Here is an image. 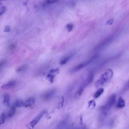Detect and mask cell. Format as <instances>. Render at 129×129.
Returning a JSON list of instances; mask_svg holds the SVG:
<instances>
[{"label":"cell","instance_id":"obj_24","mask_svg":"<svg viewBox=\"0 0 129 129\" xmlns=\"http://www.w3.org/2000/svg\"><path fill=\"white\" fill-rule=\"evenodd\" d=\"M95 106V102L93 100H90L89 102V107L92 108V107H94Z\"/></svg>","mask_w":129,"mask_h":129},{"label":"cell","instance_id":"obj_23","mask_svg":"<svg viewBox=\"0 0 129 129\" xmlns=\"http://www.w3.org/2000/svg\"><path fill=\"white\" fill-rule=\"evenodd\" d=\"M73 26H73V25L72 24H68L66 26V28H67V29L68 30V31H71L73 29Z\"/></svg>","mask_w":129,"mask_h":129},{"label":"cell","instance_id":"obj_19","mask_svg":"<svg viewBox=\"0 0 129 129\" xmlns=\"http://www.w3.org/2000/svg\"><path fill=\"white\" fill-rule=\"evenodd\" d=\"M6 120V116L4 114H3L0 117V125L4 123Z\"/></svg>","mask_w":129,"mask_h":129},{"label":"cell","instance_id":"obj_18","mask_svg":"<svg viewBox=\"0 0 129 129\" xmlns=\"http://www.w3.org/2000/svg\"><path fill=\"white\" fill-rule=\"evenodd\" d=\"M15 106L16 107H24V101L21 100H17L15 102Z\"/></svg>","mask_w":129,"mask_h":129},{"label":"cell","instance_id":"obj_22","mask_svg":"<svg viewBox=\"0 0 129 129\" xmlns=\"http://www.w3.org/2000/svg\"><path fill=\"white\" fill-rule=\"evenodd\" d=\"M129 90V80H128V81L127 82V83L125 84L124 88H123V90L124 91H126Z\"/></svg>","mask_w":129,"mask_h":129},{"label":"cell","instance_id":"obj_8","mask_svg":"<svg viewBox=\"0 0 129 129\" xmlns=\"http://www.w3.org/2000/svg\"><path fill=\"white\" fill-rule=\"evenodd\" d=\"M55 93V90L51 89L46 92L43 96V97L45 100H49L54 95Z\"/></svg>","mask_w":129,"mask_h":129},{"label":"cell","instance_id":"obj_17","mask_svg":"<svg viewBox=\"0 0 129 129\" xmlns=\"http://www.w3.org/2000/svg\"><path fill=\"white\" fill-rule=\"evenodd\" d=\"M104 89L103 88H100L94 94V97L95 98H97L103 93Z\"/></svg>","mask_w":129,"mask_h":129},{"label":"cell","instance_id":"obj_4","mask_svg":"<svg viewBox=\"0 0 129 129\" xmlns=\"http://www.w3.org/2000/svg\"><path fill=\"white\" fill-rule=\"evenodd\" d=\"M116 95L112 94V95L109 96V97L108 99L106 104L103 107V110L104 112L106 113L109 110L110 108L115 104V103L116 102Z\"/></svg>","mask_w":129,"mask_h":129},{"label":"cell","instance_id":"obj_29","mask_svg":"<svg viewBox=\"0 0 129 129\" xmlns=\"http://www.w3.org/2000/svg\"><path fill=\"white\" fill-rule=\"evenodd\" d=\"M79 129L77 128H71V129Z\"/></svg>","mask_w":129,"mask_h":129},{"label":"cell","instance_id":"obj_25","mask_svg":"<svg viewBox=\"0 0 129 129\" xmlns=\"http://www.w3.org/2000/svg\"><path fill=\"white\" fill-rule=\"evenodd\" d=\"M64 97H62L61 98V100H60V102L59 103V108H62L63 106V103H64Z\"/></svg>","mask_w":129,"mask_h":129},{"label":"cell","instance_id":"obj_15","mask_svg":"<svg viewBox=\"0 0 129 129\" xmlns=\"http://www.w3.org/2000/svg\"><path fill=\"white\" fill-rule=\"evenodd\" d=\"M16 107L15 105L12 107V108H11V109L10 110L9 112H8V115H7L8 118H10L14 116V115L15 114V113L16 112Z\"/></svg>","mask_w":129,"mask_h":129},{"label":"cell","instance_id":"obj_21","mask_svg":"<svg viewBox=\"0 0 129 129\" xmlns=\"http://www.w3.org/2000/svg\"><path fill=\"white\" fill-rule=\"evenodd\" d=\"M6 11V7L5 6L2 7L1 8H0V16H1L3 14H4Z\"/></svg>","mask_w":129,"mask_h":129},{"label":"cell","instance_id":"obj_27","mask_svg":"<svg viewBox=\"0 0 129 129\" xmlns=\"http://www.w3.org/2000/svg\"><path fill=\"white\" fill-rule=\"evenodd\" d=\"M10 31V27L9 26H6L4 29V31L6 32H9Z\"/></svg>","mask_w":129,"mask_h":129},{"label":"cell","instance_id":"obj_9","mask_svg":"<svg viewBox=\"0 0 129 129\" xmlns=\"http://www.w3.org/2000/svg\"><path fill=\"white\" fill-rule=\"evenodd\" d=\"M74 56V53H70L67 55L66 56H64L60 61L61 64H66Z\"/></svg>","mask_w":129,"mask_h":129},{"label":"cell","instance_id":"obj_13","mask_svg":"<svg viewBox=\"0 0 129 129\" xmlns=\"http://www.w3.org/2000/svg\"><path fill=\"white\" fill-rule=\"evenodd\" d=\"M125 105V100L124 99L122 98V97H120L119 100H118V103L117 104V107L119 108H122L123 107H124Z\"/></svg>","mask_w":129,"mask_h":129},{"label":"cell","instance_id":"obj_1","mask_svg":"<svg viewBox=\"0 0 129 129\" xmlns=\"http://www.w3.org/2000/svg\"><path fill=\"white\" fill-rule=\"evenodd\" d=\"M112 70L110 69H108L103 74H102L100 78L98 80H97V81L95 83V85L96 87H99L104 84L112 78Z\"/></svg>","mask_w":129,"mask_h":129},{"label":"cell","instance_id":"obj_16","mask_svg":"<svg viewBox=\"0 0 129 129\" xmlns=\"http://www.w3.org/2000/svg\"><path fill=\"white\" fill-rule=\"evenodd\" d=\"M84 88L82 87L81 86H80V87L79 88V89H78V90L77 91V92L75 93V97H79L81 95H82L83 91H84Z\"/></svg>","mask_w":129,"mask_h":129},{"label":"cell","instance_id":"obj_26","mask_svg":"<svg viewBox=\"0 0 129 129\" xmlns=\"http://www.w3.org/2000/svg\"><path fill=\"white\" fill-rule=\"evenodd\" d=\"M113 22H114V19H113V18H111L107 22L106 24L108 25H110L113 23Z\"/></svg>","mask_w":129,"mask_h":129},{"label":"cell","instance_id":"obj_6","mask_svg":"<svg viewBox=\"0 0 129 129\" xmlns=\"http://www.w3.org/2000/svg\"><path fill=\"white\" fill-rule=\"evenodd\" d=\"M93 79H94V74L92 73H90L81 86L83 87L84 88H85L86 87L88 86L90 84H91L93 82Z\"/></svg>","mask_w":129,"mask_h":129},{"label":"cell","instance_id":"obj_11","mask_svg":"<svg viewBox=\"0 0 129 129\" xmlns=\"http://www.w3.org/2000/svg\"><path fill=\"white\" fill-rule=\"evenodd\" d=\"M35 103V99L33 97H30L24 101V107H28L33 105Z\"/></svg>","mask_w":129,"mask_h":129},{"label":"cell","instance_id":"obj_7","mask_svg":"<svg viewBox=\"0 0 129 129\" xmlns=\"http://www.w3.org/2000/svg\"><path fill=\"white\" fill-rule=\"evenodd\" d=\"M59 72V69H53L52 70L49 74H48L46 78L47 79L49 80V81L51 83H53L54 81V79L55 78V76L58 74Z\"/></svg>","mask_w":129,"mask_h":129},{"label":"cell","instance_id":"obj_3","mask_svg":"<svg viewBox=\"0 0 129 129\" xmlns=\"http://www.w3.org/2000/svg\"><path fill=\"white\" fill-rule=\"evenodd\" d=\"M113 40H114V36L112 35L106 37L99 44L96 46V47L94 48V51H97L98 50L100 51L102 50V48L109 44L113 41Z\"/></svg>","mask_w":129,"mask_h":129},{"label":"cell","instance_id":"obj_14","mask_svg":"<svg viewBox=\"0 0 129 129\" xmlns=\"http://www.w3.org/2000/svg\"><path fill=\"white\" fill-rule=\"evenodd\" d=\"M3 103L5 106H8L10 104V96L8 94H5L4 97Z\"/></svg>","mask_w":129,"mask_h":129},{"label":"cell","instance_id":"obj_5","mask_svg":"<svg viewBox=\"0 0 129 129\" xmlns=\"http://www.w3.org/2000/svg\"><path fill=\"white\" fill-rule=\"evenodd\" d=\"M45 112L46 111L45 110H44V111H42V112H41L40 113H39V114L36 117H35V118L30 123V125L31 128H34L37 124V123L39 122V121L41 120L42 117L45 114Z\"/></svg>","mask_w":129,"mask_h":129},{"label":"cell","instance_id":"obj_28","mask_svg":"<svg viewBox=\"0 0 129 129\" xmlns=\"http://www.w3.org/2000/svg\"><path fill=\"white\" fill-rule=\"evenodd\" d=\"M4 64H5V62L4 61H2L1 62H0V68H1L4 65Z\"/></svg>","mask_w":129,"mask_h":129},{"label":"cell","instance_id":"obj_10","mask_svg":"<svg viewBox=\"0 0 129 129\" xmlns=\"http://www.w3.org/2000/svg\"><path fill=\"white\" fill-rule=\"evenodd\" d=\"M16 82L14 81H11L4 84L1 87L2 89H9L14 87L16 85Z\"/></svg>","mask_w":129,"mask_h":129},{"label":"cell","instance_id":"obj_2","mask_svg":"<svg viewBox=\"0 0 129 129\" xmlns=\"http://www.w3.org/2000/svg\"><path fill=\"white\" fill-rule=\"evenodd\" d=\"M97 56H98L97 55H95L93 56L92 57H91V58H90L88 60L78 64V65L76 66L75 67H74L71 70V72L72 73H74V72H77V71H79L80 70H81L82 69H83L85 67H86L87 65H88V64L90 63H91L93 61H94L97 57Z\"/></svg>","mask_w":129,"mask_h":129},{"label":"cell","instance_id":"obj_20","mask_svg":"<svg viewBox=\"0 0 129 129\" xmlns=\"http://www.w3.org/2000/svg\"><path fill=\"white\" fill-rule=\"evenodd\" d=\"M27 66L26 65H23L21 66L20 67H19V68H18V69L17 70V71L18 72H22L23 71H24L25 69H27Z\"/></svg>","mask_w":129,"mask_h":129},{"label":"cell","instance_id":"obj_12","mask_svg":"<svg viewBox=\"0 0 129 129\" xmlns=\"http://www.w3.org/2000/svg\"><path fill=\"white\" fill-rule=\"evenodd\" d=\"M67 126H68L67 122L66 121H63L58 125L57 129H66Z\"/></svg>","mask_w":129,"mask_h":129}]
</instances>
